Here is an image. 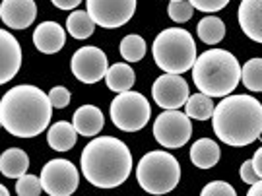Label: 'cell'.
I'll return each mask as SVG.
<instances>
[{"label": "cell", "mask_w": 262, "mask_h": 196, "mask_svg": "<svg viewBox=\"0 0 262 196\" xmlns=\"http://www.w3.org/2000/svg\"><path fill=\"white\" fill-rule=\"evenodd\" d=\"M53 103L37 85H16L0 101V124L18 138H33L49 126Z\"/></svg>", "instance_id": "obj_1"}, {"label": "cell", "mask_w": 262, "mask_h": 196, "mask_svg": "<svg viewBox=\"0 0 262 196\" xmlns=\"http://www.w3.org/2000/svg\"><path fill=\"white\" fill-rule=\"evenodd\" d=\"M212 126L227 146H249L262 134V103L251 95H225L215 105Z\"/></svg>", "instance_id": "obj_2"}, {"label": "cell", "mask_w": 262, "mask_h": 196, "mask_svg": "<svg viewBox=\"0 0 262 196\" xmlns=\"http://www.w3.org/2000/svg\"><path fill=\"white\" fill-rule=\"evenodd\" d=\"M80 167L88 183L99 188L121 187L132 171L128 146L115 136L94 138L82 151Z\"/></svg>", "instance_id": "obj_3"}, {"label": "cell", "mask_w": 262, "mask_h": 196, "mask_svg": "<svg viewBox=\"0 0 262 196\" xmlns=\"http://www.w3.org/2000/svg\"><path fill=\"white\" fill-rule=\"evenodd\" d=\"M241 66L237 56L224 49H210L196 58L192 66V80L202 94L225 97L239 85Z\"/></svg>", "instance_id": "obj_4"}, {"label": "cell", "mask_w": 262, "mask_h": 196, "mask_svg": "<svg viewBox=\"0 0 262 196\" xmlns=\"http://www.w3.org/2000/svg\"><path fill=\"white\" fill-rule=\"evenodd\" d=\"M151 55L156 64L169 74L188 72L198 58L194 39L183 28L163 29L151 45Z\"/></svg>", "instance_id": "obj_5"}, {"label": "cell", "mask_w": 262, "mask_h": 196, "mask_svg": "<svg viewBox=\"0 0 262 196\" xmlns=\"http://www.w3.org/2000/svg\"><path fill=\"white\" fill-rule=\"evenodd\" d=\"M136 179L146 192L165 194L171 192L181 181V165L175 156L163 149H154L142 156L136 165Z\"/></svg>", "instance_id": "obj_6"}, {"label": "cell", "mask_w": 262, "mask_h": 196, "mask_svg": "<svg viewBox=\"0 0 262 196\" xmlns=\"http://www.w3.org/2000/svg\"><path fill=\"white\" fill-rule=\"evenodd\" d=\"M151 117L150 101L138 92H122L111 101L113 124L124 132L142 130Z\"/></svg>", "instance_id": "obj_7"}, {"label": "cell", "mask_w": 262, "mask_h": 196, "mask_svg": "<svg viewBox=\"0 0 262 196\" xmlns=\"http://www.w3.org/2000/svg\"><path fill=\"white\" fill-rule=\"evenodd\" d=\"M192 136V122L187 113L165 109L154 122V138L163 148H183Z\"/></svg>", "instance_id": "obj_8"}, {"label": "cell", "mask_w": 262, "mask_h": 196, "mask_svg": "<svg viewBox=\"0 0 262 196\" xmlns=\"http://www.w3.org/2000/svg\"><path fill=\"white\" fill-rule=\"evenodd\" d=\"M41 183L51 196H70L78 188V169L68 159H53L41 171Z\"/></svg>", "instance_id": "obj_9"}, {"label": "cell", "mask_w": 262, "mask_h": 196, "mask_svg": "<svg viewBox=\"0 0 262 196\" xmlns=\"http://www.w3.org/2000/svg\"><path fill=\"white\" fill-rule=\"evenodd\" d=\"M88 12L99 28H122L136 12V0H88Z\"/></svg>", "instance_id": "obj_10"}, {"label": "cell", "mask_w": 262, "mask_h": 196, "mask_svg": "<svg viewBox=\"0 0 262 196\" xmlns=\"http://www.w3.org/2000/svg\"><path fill=\"white\" fill-rule=\"evenodd\" d=\"M70 68H72L76 80H80L84 84H97L107 74L109 62L101 49L90 45V47L78 49L72 55Z\"/></svg>", "instance_id": "obj_11"}, {"label": "cell", "mask_w": 262, "mask_h": 196, "mask_svg": "<svg viewBox=\"0 0 262 196\" xmlns=\"http://www.w3.org/2000/svg\"><path fill=\"white\" fill-rule=\"evenodd\" d=\"M151 97L161 109H179L188 101V84L181 74L165 72L151 85Z\"/></svg>", "instance_id": "obj_12"}, {"label": "cell", "mask_w": 262, "mask_h": 196, "mask_svg": "<svg viewBox=\"0 0 262 196\" xmlns=\"http://www.w3.org/2000/svg\"><path fill=\"white\" fill-rule=\"evenodd\" d=\"M37 16L35 0H2L0 19L10 29H28Z\"/></svg>", "instance_id": "obj_13"}, {"label": "cell", "mask_w": 262, "mask_h": 196, "mask_svg": "<svg viewBox=\"0 0 262 196\" xmlns=\"http://www.w3.org/2000/svg\"><path fill=\"white\" fill-rule=\"evenodd\" d=\"M21 66V47L6 29L0 31V84L10 82Z\"/></svg>", "instance_id": "obj_14"}, {"label": "cell", "mask_w": 262, "mask_h": 196, "mask_svg": "<svg viewBox=\"0 0 262 196\" xmlns=\"http://www.w3.org/2000/svg\"><path fill=\"white\" fill-rule=\"evenodd\" d=\"M66 43V31L56 21H43L33 31V45L45 55H55Z\"/></svg>", "instance_id": "obj_15"}, {"label": "cell", "mask_w": 262, "mask_h": 196, "mask_svg": "<svg viewBox=\"0 0 262 196\" xmlns=\"http://www.w3.org/2000/svg\"><path fill=\"white\" fill-rule=\"evenodd\" d=\"M237 18L245 35L262 43V0H241Z\"/></svg>", "instance_id": "obj_16"}, {"label": "cell", "mask_w": 262, "mask_h": 196, "mask_svg": "<svg viewBox=\"0 0 262 196\" xmlns=\"http://www.w3.org/2000/svg\"><path fill=\"white\" fill-rule=\"evenodd\" d=\"M72 124L76 126L78 134L82 136H95L99 134L105 124L103 113L95 105H82L80 109H76L72 117Z\"/></svg>", "instance_id": "obj_17"}, {"label": "cell", "mask_w": 262, "mask_h": 196, "mask_svg": "<svg viewBox=\"0 0 262 196\" xmlns=\"http://www.w3.org/2000/svg\"><path fill=\"white\" fill-rule=\"evenodd\" d=\"M190 161L198 169H212L220 161V146L212 138H200L190 148Z\"/></svg>", "instance_id": "obj_18"}, {"label": "cell", "mask_w": 262, "mask_h": 196, "mask_svg": "<svg viewBox=\"0 0 262 196\" xmlns=\"http://www.w3.org/2000/svg\"><path fill=\"white\" fill-rule=\"evenodd\" d=\"M76 138H78L76 126L66 121L55 122L47 132L49 146L53 149H56V151H68V149H72L76 144Z\"/></svg>", "instance_id": "obj_19"}, {"label": "cell", "mask_w": 262, "mask_h": 196, "mask_svg": "<svg viewBox=\"0 0 262 196\" xmlns=\"http://www.w3.org/2000/svg\"><path fill=\"white\" fill-rule=\"evenodd\" d=\"M29 158L24 149L10 148L0 156V171L2 175L8 179H19L21 175L28 173Z\"/></svg>", "instance_id": "obj_20"}, {"label": "cell", "mask_w": 262, "mask_h": 196, "mask_svg": "<svg viewBox=\"0 0 262 196\" xmlns=\"http://www.w3.org/2000/svg\"><path fill=\"white\" fill-rule=\"evenodd\" d=\"M105 82H107V88L111 92L122 94V92H128L134 85L136 74H134V70L126 62H119V64L109 66V70L105 74Z\"/></svg>", "instance_id": "obj_21"}, {"label": "cell", "mask_w": 262, "mask_h": 196, "mask_svg": "<svg viewBox=\"0 0 262 196\" xmlns=\"http://www.w3.org/2000/svg\"><path fill=\"white\" fill-rule=\"evenodd\" d=\"M95 19L90 16L88 10H74L66 19V29L74 39H88L94 35Z\"/></svg>", "instance_id": "obj_22"}, {"label": "cell", "mask_w": 262, "mask_h": 196, "mask_svg": "<svg viewBox=\"0 0 262 196\" xmlns=\"http://www.w3.org/2000/svg\"><path fill=\"white\" fill-rule=\"evenodd\" d=\"M198 37L206 45H215L225 37V24L217 16H206L198 21Z\"/></svg>", "instance_id": "obj_23"}, {"label": "cell", "mask_w": 262, "mask_h": 196, "mask_svg": "<svg viewBox=\"0 0 262 196\" xmlns=\"http://www.w3.org/2000/svg\"><path fill=\"white\" fill-rule=\"evenodd\" d=\"M185 107H187L188 117H190V119H196V121H208V119H212L214 109H215L212 97L206 94H202V92L190 95L188 101L185 103Z\"/></svg>", "instance_id": "obj_24"}, {"label": "cell", "mask_w": 262, "mask_h": 196, "mask_svg": "<svg viewBox=\"0 0 262 196\" xmlns=\"http://www.w3.org/2000/svg\"><path fill=\"white\" fill-rule=\"evenodd\" d=\"M241 80L249 92H262V58H251L245 62Z\"/></svg>", "instance_id": "obj_25"}, {"label": "cell", "mask_w": 262, "mask_h": 196, "mask_svg": "<svg viewBox=\"0 0 262 196\" xmlns=\"http://www.w3.org/2000/svg\"><path fill=\"white\" fill-rule=\"evenodd\" d=\"M121 56L126 62H138L146 56V41L140 35H126L121 41Z\"/></svg>", "instance_id": "obj_26"}, {"label": "cell", "mask_w": 262, "mask_h": 196, "mask_svg": "<svg viewBox=\"0 0 262 196\" xmlns=\"http://www.w3.org/2000/svg\"><path fill=\"white\" fill-rule=\"evenodd\" d=\"M43 188V183H41V177H35V175H21V177L16 181V192L19 196H39Z\"/></svg>", "instance_id": "obj_27"}, {"label": "cell", "mask_w": 262, "mask_h": 196, "mask_svg": "<svg viewBox=\"0 0 262 196\" xmlns=\"http://www.w3.org/2000/svg\"><path fill=\"white\" fill-rule=\"evenodd\" d=\"M192 12H194V6L188 2V0H177V2H169L167 14L169 18L177 24H185L192 18Z\"/></svg>", "instance_id": "obj_28"}, {"label": "cell", "mask_w": 262, "mask_h": 196, "mask_svg": "<svg viewBox=\"0 0 262 196\" xmlns=\"http://www.w3.org/2000/svg\"><path fill=\"white\" fill-rule=\"evenodd\" d=\"M202 196H235V188L224 181H212L202 188Z\"/></svg>", "instance_id": "obj_29"}, {"label": "cell", "mask_w": 262, "mask_h": 196, "mask_svg": "<svg viewBox=\"0 0 262 196\" xmlns=\"http://www.w3.org/2000/svg\"><path fill=\"white\" fill-rule=\"evenodd\" d=\"M194 10H200V12H220V10H224L227 4H229V0H188Z\"/></svg>", "instance_id": "obj_30"}, {"label": "cell", "mask_w": 262, "mask_h": 196, "mask_svg": "<svg viewBox=\"0 0 262 196\" xmlns=\"http://www.w3.org/2000/svg\"><path fill=\"white\" fill-rule=\"evenodd\" d=\"M49 97H51V103L55 109H64L66 105L70 103V92L66 90L64 85H56L49 92Z\"/></svg>", "instance_id": "obj_31"}, {"label": "cell", "mask_w": 262, "mask_h": 196, "mask_svg": "<svg viewBox=\"0 0 262 196\" xmlns=\"http://www.w3.org/2000/svg\"><path fill=\"white\" fill-rule=\"evenodd\" d=\"M241 179H243L247 185H254L256 181H258V175H256V169H254V163L253 159H249V161H245L243 165H241Z\"/></svg>", "instance_id": "obj_32"}, {"label": "cell", "mask_w": 262, "mask_h": 196, "mask_svg": "<svg viewBox=\"0 0 262 196\" xmlns=\"http://www.w3.org/2000/svg\"><path fill=\"white\" fill-rule=\"evenodd\" d=\"M58 10H74L80 6L82 0H51Z\"/></svg>", "instance_id": "obj_33"}, {"label": "cell", "mask_w": 262, "mask_h": 196, "mask_svg": "<svg viewBox=\"0 0 262 196\" xmlns=\"http://www.w3.org/2000/svg\"><path fill=\"white\" fill-rule=\"evenodd\" d=\"M253 163H254V169H256V175L262 179V148H258L254 151Z\"/></svg>", "instance_id": "obj_34"}, {"label": "cell", "mask_w": 262, "mask_h": 196, "mask_svg": "<svg viewBox=\"0 0 262 196\" xmlns=\"http://www.w3.org/2000/svg\"><path fill=\"white\" fill-rule=\"evenodd\" d=\"M247 194L249 196H260L262 194V179H258L254 185H251V188H249Z\"/></svg>", "instance_id": "obj_35"}, {"label": "cell", "mask_w": 262, "mask_h": 196, "mask_svg": "<svg viewBox=\"0 0 262 196\" xmlns=\"http://www.w3.org/2000/svg\"><path fill=\"white\" fill-rule=\"evenodd\" d=\"M0 192H2V196H8V188H6V187H0Z\"/></svg>", "instance_id": "obj_36"}, {"label": "cell", "mask_w": 262, "mask_h": 196, "mask_svg": "<svg viewBox=\"0 0 262 196\" xmlns=\"http://www.w3.org/2000/svg\"><path fill=\"white\" fill-rule=\"evenodd\" d=\"M169 2H177V0H169Z\"/></svg>", "instance_id": "obj_37"}]
</instances>
